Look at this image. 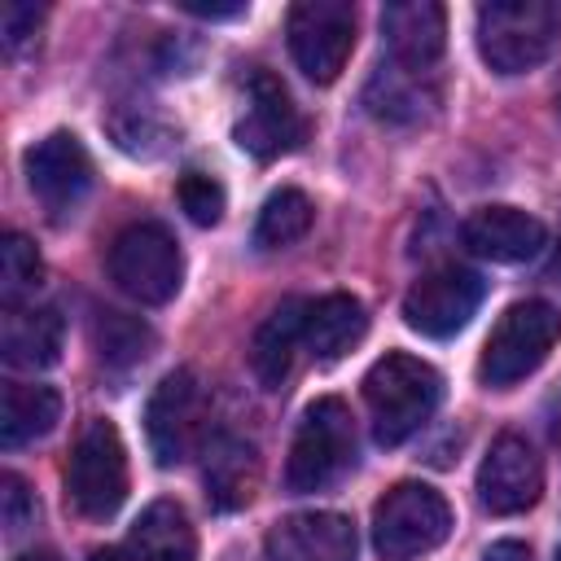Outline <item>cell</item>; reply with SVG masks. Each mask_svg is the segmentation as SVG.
I'll use <instances>...</instances> for the list:
<instances>
[{
    "label": "cell",
    "mask_w": 561,
    "mask_h": 561,
    "mask_svg": "<svg viewBox=\"0 0 561 561\" xmlns=\"http://www.w3.org/2000/svg\"><path fill=\"white\" fill-rule=\"evenodd\" d=\"M443 399V377L434 364L408 355V351H386L368 373H364V403L373 421V438L381 447L408 443L438 408Z\"/></svg>",
    "instance_id": "1"
},
{
    "label": "cell",
    "mask_w": 561,
    "mask_h": 561,
    "mask_svg": "<svg viewBox=\"0 0 561 561\" xmlns=\"http://www.w3.org/2000/svg\"><path fill=\"white\" fill-rule=\"evenodd\" d=\"M561 35L552 0H491L478 9V53L495 75H526L548 61Z\"/></svg>",
    "instance_id": "2"
},
{
    "label": "cell",
    "mask_w": 561,
    "mask_h": 561,
    "mask_svg": "<svg viewBox=\"0 0 561 561\" xmlns=\"http://www.w3.org/2000/svg\"><path fill=\"white\" fill-rule=\"evenodd\" d=\"M557 342H561V311L552 302H539V298L513 302L495 320V329L482 346V359H478L482 386H491V390L517 386L552 355Z\"/></svg>",
    "instance_id": "3"
},
{
    "label": "cell",
    "mask_w": 561,
    "mask_h": 561,
    "mask_svg": "<svg viewBox=\"0 0 561 561\" xmlns=\"http://www.w3.org/2000/svg\"><path fill=\"white\" fill-rule=\"evenodd\" d=\"M351 465H355L351 408L342 399L324 394L298 421V434H294V447H289V460H285V486L294 495L329 491Z\"/></svg>",
    "instance_id": "4"
},
{
    "label": "cell",
    "mask_w": 561,
    "mask_h": 561,
    "mask_svg": "<svg viewBox=\"0 0 561 561\" xmlns=\"http://www.w3.org/2000/svg\"><path fill=\"white\" fill-rule=\"evenodd\" d=\"M110 280L136 298L140 307H162L180 294V280H184V254H180V241L171 237L167 224H153V219H140V224H127L114 245H110Z\"/></svg>",
    "instance_id": "5"
},
{
    "label": "cell",
    "mask_w": 561,
    "mask_h": 561,
    "mask_svg": "<svg viewBox=\"0 0 561 561\" xmlns=\"http://www.w3.org/2000/svg\"><path fill=\"white\" fill-rule=\"evenodd\" d=\"M451 535V504L430 482H399L373 508V548L381 561H416Z\"/></svg>",
    "instance_id": "6"
},
{
    "label": "cell",
    "mask_w": 561,
    "mask_h": 561,
    "mask_svg": "<svg viewBox=\"0 0 561 561\" xmlns=\"http://www.w3.org/2000/svg\"><path fill=\"white\" fill-rule=\"evenodd\" d=\"M66 500L92 522L114 517L118 504L127 500V447L114 421L96 416L79 430L66 465Z\"/></svg>",
    "instance_id": "7"
},
{
    "label": "cell",
    "mask_w": 561,
    "mask_h": 561,
    "mask_svg": "<svg viewBox=\"0 0 561 561\" xmlns=\"http://www.w3.org/2000/svg\"><path fill=\"white\" fill-rule=\"evenodd\" d=\"M294 66L311 83H333L355 48V4L346 0H298L285 18Z\"/></svg>",
    "instance_id": "8"
},
{
    "label": "cell",
    "mask_w": 561,
    "mask_h": 561,
    "mask_svg": "<svg viewBox=\"0 0 561 561\" xmlns=\"http://www.w3.org/2000/svg\"><path fill=\"white\" fill-rule=\"evenodd\" d=\"M202 412H206V394L193 368H175L153 386L145 403V438L162 469L184 465L193 456L202 438Z\"/></svg>",
    "instance_id": "9"
},
{
    "label": "cell",
    "mask_w": 561,
    "mask_h": 561,
    "mask_svg": "<svg viewBox=\"0 0 561 561\" xmlns=\"http://www.w3.org/2000/svg\"><path fill=\"white\" fill-rule=\"evenodd\" d=\"M302 131H307V127H302V114H298L289 88H285L272 70L254 66L250 79H245V118H241L237 131H232L237 145H241L250 158L272 162V158H280V153L298 149V145H302Z\"/></svg>",
    "instance_id": "10"
},
{
    "label": "cell",
    "mask_w": 561,
    "mask_h": 561,
    "mask_svg": "<svg viewBox=\"0 0 561 561\" xmlns=\"http://www.w3.org/2000/svg\"><path fill=\"white\" fill-rule=\"evenodd\" d=\"M482 294H486V280L478 272L447 263L412 280V289L403 294V320L425 337H451L473 320Z\"/></svg>",
    "instance_id": "11"
},
{
    "label": "cell",
    "mask_w": 561,
    "mask_h": 561,
    "mask_svg": "<svg viewBox=\"0 0 561 561\" xmlns=\"http://www.w3.org/2000/svg\"><path fill=\"white\" fill-rule=\"evenodd\" d=\"M26 184L53 219H70L92 188V158L75 131H53L26 149Z\"/></svg>",
    "instance_id": "12"
},
{
    "label": "cell",
    "mask_w": 561,
    "mask_h": 561,
    "mask_svg": "<svg viewBox=\"0 0 561 561\" xmlns=\"http://www.w3.org/2000/svg\"><path fill=\"white\" fill-rule=\"evenodd\" d=\"M543 495V460L522 434H500L478 465V504L495 517L535 508Z\"/></svg>",
    "instance_id": "13"
},
{
    "label": "cell",
    "mask_w": 561,
    "mask_h": 561,
    "mask_svg": "<svg viewBox=\"0 0 561 561\" xmlns=\"http://www.w3.org/2000/svg\"><path fill=\"white\" fill-rule=\"evenodd\" d=\"M447 48V13L434 0H394L381 9V57L412 66V70H438Z\"/></svg>",
    "instance_id": "14"
},
{
    "label": "cell",
    "mask_w": 561,
    "mask_h": 561,
    "mask_svg": "<svg viewBox=\"0 0 561 561\" xmlns=\"http://www.w3.org/2000/svg\"><path fill=\"white\" fill-rule=\"evenodd\" d=\"M355 526L342 513H294L263 539V561H355Z\"/></svg>",
    "instance_id": "15"
},
{
    "label": "cell",
    "mask_w": 561,
    "mask_h": 561,
    "mask_svg": "<svg viewBox=\"0 0 561 561\" xmlns=\"http://www.w3.org/2000/svg\"><path fill=\"white\" fill-rule=\"evenodd\" d=\"M443 96V79L438 70H412V66H399V61H377L368 88H364V105L373 118L381 123H394V127H412V123H425L434 114Z\"/></svg>",
    "instance_id": "16"
},
{
    "label": "cell",
    "mask_w": 561,
    "mask_h": 561,
    "mask_svg": "<svg viewBox=\"0 0 561 561\" xmlns=\"http://www.w3.org/2000/svg\"><path fill=\"white\" fill-rule=\"evenodd\" d=\"M460 237L478 259H491V263H526L548 241L543 224L535 215L517 210V206H482V210H473L465 219Z\"/></svg>",
    "instance_id": "17"
},
{
    "label": "cell",
    "mask_w": 561,
    "mask_h": 561,
    "mask_svg": "<svg viewBox=\"0 0 561 561\" xmlns=\"http://www.w3.org/2000/svg\"><path fill=\"white\" fill-rule=\"evenodd\" d=\"M66 342V324L57 307H4L0 355L9 368H48L57 364Z\"/></svg>",
    "instance_id": "18"
},
{
    "label": "cell",
    "mask_w": 561,
    "mask_h": 561,
    "mask_svg": "<svg viewBox=\"0 0 561 561\" xmlns=\"http://www.w3.org/2000/svg\"><path fill=\"white\" fill-rule=\"evenodd\" d=\"M302 324H307V298H285L259 329L250 342V368L259 377L263 390H276L289 368H294V351L302 346Z\"/></svg>",
    "instance_id": "19"
},
{
    "label": "cell",
    "mask_w": 561,
    "mask_h": 561,
    "mask_svg": "<svg viewBox=\"0 0 561 561\" xmlns=\"http://www.w3.org/2000/svg\"><path fill=\"white\" fill-rule=\"evenodd\" d=\"M259 482V447L241 434H210L206 438V495L215 508L250 504Z\"/></svg>",
    "instance_id": "20"
},
{
    "label": "cell",
    "mask_w": 561,
    "mask_h": 561,
    "mask_svg": "<svg viewBox=\"0 0 561 561\" xmlns=\"http://www.w3.org/2000/svg\"><path fill=\"white\" fill-rule=\"evenodd\" d=\"M364 333H368V311H364L359 298H351V294H324V298L307 302L302 346H307L320 364L342 359Z\"/></svg>",
    "instance_id": "21"
},
{
    "label": "cell",
    "mask_w": 561,
    "mask_h": 561,
    "mask_svg": "<svg viewBox=\"0 0 561 561\" xmlns=\"http://www.w3.org/2000/svg\"><path fill=\"white\" fill-rule=\"evenodd\" d=\"M127 561H197V535L175 500H153L127 530Z\"/></svg>",
    "instance_id": "22"
},
{
    "label": "cell",
    "mask_w": 561,
    "mask_h": 561,
    "mask_svg": "<svg viewBox=\"0 0 561 561\" xmlns=\"http://www.w3.org/2000/svg\"><path fill=\"white\" fill-rule=\"evenodd\" d=\"M57 421H61V394L53 386H22V381L4 386V394H0V443L9 451L53 434Z\"/></svg>",
    "instance_id": "23"
},
{
    "label": "cell",
    "mask_w": 561,
    "mask_h": 561,
    "mask_svg": "<svg viewBox=\"0 0 561 561\" xmlns=\"http://www.w3.org/2000/svg\"><path fill=\"white\" fill-rule=\"evenodd\" d=\"M92 346H96V359L114 373H127L136 364L149 359L153 351V329L136 316H123V311H101L96 324H92Z\"/></svg>",
    "instance_id": "24"
},
{
    "label": "cell",
    "mask_w": 561,
    "mask_h": 561,
    "mask_svg": "<svg viewBox=\"0 0 561 561\" xmlns=\"http://www.w3.org/2000/svg\"><path fill=\"white\" fill-rule=\"evenodd\" d=\"M311 219H316V206L302 188H276L254 219V245L259 250H285L311 232Z\"/></svg>",
    "instance_id": "25"
},
{
    "label": "cell",
    "mask_w": 561,
    "mask_h": 561,
    "mask_svg": "<svg viewBox=\"0 0 561 561\" xmlns=\"http://www.w3.org/2000/svg\"><path fill=\"white\" fill-rule=\"evenodd\" d=\"M44 280V259L35 250L31 237L22 232H4L0 241V298L4 307H22Z\"/></svg>",
    "instance_id": "26"
},
{
    "label": "cell",
    "mask_w": 561,
    "mask_h": 561,
    "mask_svg": "<svg viewBox=\"0 0 561 561\" xmlns=\"http://www.w3.org/2000/svg\"><path fill=\"white\" fill-rule=\"evenodd\" d=\"M110 131H114V145L123 153H136V158H158L171 145V127L149 105H123V110H114L110 114Z\"/></svg>",
    "instance_id": "27"
},
{
    "label": "cell",
    "mask_w": 561,
    "mask_h": 561,
    "mask_svg": "<svg viewBox=\"0 0 561 561\" xmlns=\"http://www.w3.org/2000/svg\"><path fill=\"white\" fill-rule=\"evenodd\" d=\"M175 193H180L184 215H188L197 228L219 224V215H224V184H219L215 175H206V171H184L180 184H175Z\"/></svg>",
    "instance_id": "28"
},
{
    "label": "cell",
    "mask_w": 561,
    "mask_h": 561,
    "mask_svg": "<svg viewBox=\"0 0 561 561\" xmlns=\"http://www.w3.org/2000/svg\"><path fill=\"white\" fill-rule=\"evenodd\" d=\"M0 513H4V535H9V539L35 526V513H39V508H35L31 486H26L18 473H4V478H0Z\"/></svg>",
    "instance_id": "29"
},
{
    "label": "cell",
    "mask_w": 561,
    "mask_h": 561,
    "mask_svg": "<svg viewBox=\"0 0 561 561\" xmlns=\"http://www.w3.org/2000/svg\"><path fill=\"white\" fill-rule=\"evenodd\" d=\"M39 22H44V4H4V13H0V39H4V53L18 57L22 48H31Z\"/></svg>",
    "instance_id": "30"
},
{
    "label": "cell",
    "mask_w": 561,
    "mask_h": 561,
    "mask_svg": "<svg viewBox=\"0 0 561 561\" xmlns=\"http://www.w3.org/2000/svg\"><path fill=\"white\" fill-rule=\"evenodd\" d=\"M482 561H530V548H526L522 539H495V543L482 552Z\"/></svg>",
    "instance_id": "31"
},
{
    "label": "cell",
    "mask_w": 561,
    "mask_h": 561,
    "mask_svg": "<svg viewBox=\"0 0 561 561\" xmlns=\"http://www.w3.org/2000/svg\"><path fill=\"white\" fill-rule=\"evenodd\" d=\"M184 13L219 22V18H241V13H245V4H202V0H184Z\"/></svg>",
    "instance_id": "32"
},
{
    "label": "cell",
    "mask_w": 561,
    "mask_h": 561,
    "mask_svg": "<svg viewBox=\"0 0 561 561\" xmlns=\"http://www.w3.org/2000/svg\"><path fill=\"white\" fill-rule=\"evenodd\" d=\"M18 561H57V557H53V552H48V548H35V552H22V557H18Z\"/></svg>",
    "instance_id": "33"
},
{
    "label": "cell",
    "mask_w": 561,
    "mask_h": 561,
    "mask_svg": "<svg viewBox=\"0 0 561 561\" xmlns=\"http://www.w3.org/2000/svg\"><path fill=\"white\" fill-rule=\"evenodd\" d=\"M88 561H118V557H114V552H92Z\"/></svg>",
    "instance_id": "34"
},
{
    "label": "cell",
    "mask_w": 561,
    "mask_h": 561,
    "mask_svg": "<svg viewBox=\"0 0 561 561\" xmlns=\"http://www.w3.org/2000/svg\"><path fill=\"white\" fill-rule=\"evenodd\" d=\"M557 561H561V552H557Z\"/></svg>",
    "instance_id": "35"
}]
</instances>
